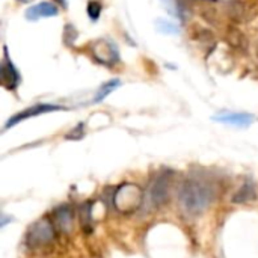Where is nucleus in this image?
<instances>
[{
	"instance_id": "obj_1",
	"label": "nucleus",
	"mask_w": 258,
	"mask_h": 258,
	"mask_svg": "<svg viewBox=\"0 0 258 258\" xmlns=\"http://www.w3.org/2000/svg\"><path fill=\"white\" fill-rule=\"evenodd\" d=\"M216 189L213 183L203 177H189L180 189V203L192 215H200L215 201Z\"/></svg>"
},
{
	"instance_id": "obj_2",
	"label": "nucleus",
	"mask_w": 258,
	"mask_h": 258,
	"mask_svg": "<svg viewBox=\"0 0 258 258\" xmlns=\"http://www.w3.org/2000/svg\"><path fill=\"white\" fill-rule=\"evenodd\" d=\"M112 203H113L115 210L121 213L136 212L144 203V190L136 184L125 183L113 192Z\"/></svg>"
},
{
	"instance_id": "obj_3",
	"label": "nucleus",
	"mask_w": 258,
	"mask_h": 258,
	"mask_svg": "<svg viewBox=\"0 0 258 258\" xmlns=\"http://www.w3.org/2000/svg\"><path fill=\"white\" fill-rule=\"evenodd\" d=\"M56 236V228L50 218H42L38 222H35L26 236V243L30 248H42L53 242Z\"/></svg>"
},
{
	"instance_id": "obj_4",
	"label": "nucleus",
	"mask_w": 258,
	"mask_h": 258,
	"mask_svg": "<svg viewBox=\"0 0 258 258\" xmlns=\"http://www.w3.org/2000/svg\"><path fill=\"white\" fill-rule=\"evenodd\" d=\"M89 51L92 54V57L104 65V67H113L119 62V53H118V48L116 45L109 41V39H97L94 41L91 45H89Z\"/></svg>"
},
{
	"instance_id": "obj_5",
	"label": "nucleus",
	"mask_w": 258,
	"mask_h": 258,
	"mask_svg": "<svg viewBox=\"0 0 258 258\" xmlns=\"http://www.w3.org/2000/svg\"><path fill=\"white\" fill-rule=\"evenodd\" d=\"M171 178H172V174L165 171V172H160L154 183L151 184V189H150V198H151V203L156 206V207H160L163 206L168 198H169V187H171Z\"/></svg>"
},
{
	"instance_id": "obj_6",
	"label": "nucleus",
	"mask_w": 258,
	"mask_h": 258,
	"mask_svg": "<svg viewBox=\"0 0 258 258\" xmlns=\"http://www.w3.org/2000/svg\"><path fill=\"white\" fill-rule=\"evenodd\" d=\"M20 73L15 68V65L12 63V60L9 59L8 54V48H3V59H2V65H0V83L5 89L8 91H15L20 85Z\"/></svg>"
},
{
	"instance_id": "obj_7",
	"label": "nucleus",
	"mask_w": 258,
	"mask_h": 258,
	"mask_svg": "<svg viewBox=\"0 0 258 258\" xmlns=\"http://www.w3.org/2000/svg\"><path fill=\"white\" fill-rule=\"evenodd\" d=\"M65 107L62 106H56V104H35V106H30L18 113H15L12 118L8 119L6 125H5V130L29 119V118H33V116H39V115H44V113H50V112H56V110H63Z\"/></svg>"
},
{
	"instance_id": "obj_8",
	"label": "nucleus",
	"mask_w": 258,
	"mask_h": 258,
	"mask_svg": "<svg viewBox=\"0 0 258 258\" xmlns=\"http://www.w3.org/2000/svg\"><path fill=\"white\" fill-rule=\"evenodd\" d=\"M213 121L234 127H248L255 121V116L246 112H221L213 116Z\"/></svg>"
},
{
	"instance_id": "obj_9",
	"label": "nucleus",
	"mask_w": 258,
	"mask_h": 258,
	"mask_svg": "<svg viewBox=\"0 0 258 258\" xmlns=\"http://www.w3.org/2000/svg\"><path fill=\"white\" fill-rule=\"evenodd\" d=\"M56 231L60 233H70L73 228V222H74V216H73V210L68 206H60L57 209L53 210L51 216H50Z\"/></svg>"
},
{
	"instance_id": "obj_10",
	"label": "nucleus",
	"mask_w": 258,
	"mask_h": 258,
	"mask_svg": "<svg viewBox=\"0 0 258 258\" xmlns=\"http://www.w3.org/2000/svg\"><path fill=\"white\" fill-rule=\"evenodd\" d=\"M59 14V8L51 3V2H39L33 6H30L26 11V18L29 21H38L41 18H48V17H56Z\"/></svg>"
},
{
	"instance_id": "obj_11",
	"label": "nucleus",
	"mask_w": 258,
	"mask_h": 258,
	"mask_svg": "<svg viewBox=\"0 0 258 258\" xmlns=\"http://www.w3.org/2000/svg\"><path fill=\"white\" fill-rule=\"evenodd\" d=\"M248 6L242 0H233L231 3H228V15L233 21L243 23L248 20Z\"/></svg>"
},
{
	"instance_id": "obj_12",
	"label": "nucleus",
	"mask_w": 258,
	"mask_h": 258,
	"mask_svg": "<svg viewBox=\"0 0 258 258\" xmlns=\"http://www.w3.org/2000/svg\"><path fill=\"white\" fill-rule=\"evenodd\" d=\"M257 198V192H255V184L252 180H246L242 187L236 192L233 201L234 203H249V201H254Z\"/></svg>"
},
{
	"instance_id": "obj_13",
	"label": "nucleus",
	"mask_w": 258,
	"mask_h": 258,
	"mask_svg": "<svg viewBox=\"0 0 258 258\" xmlns=\"http://www.w3.org/2000/svg\"><path fill=\"white\" fill-rule=\"evenodd\" d=\"M227 41L233 48H236L239 51H246V48H248V39H246L245 33L240 32L237 27H230L228 29Z\"/></svg>"
},
{
	"instance_id": "obj_14",
	"label": "nucleus",
	"mask_w": 258,
	"mask_h": 258,
	"mask_svg": "<svg viewBox=\"0 0 258 258\" xmlns=\"http://www.w3.org/2000/svg\"><path fill=\"white\" fill-rule=\"evenodd\" d=\"M121 86V82L118 80V79H113V80H109V82H106V83H103L98 89H97V92H95V97L92 98V103H100V101H103L109 94H112L115 89H118Z\"/></svg>"
},
{
	"instance_id": "obj_15",
	"label": "nucleus",
	"mask_w": 258,
	"mask_h": 258,
	"mask_svg": "<svg viewBox=\"0 0 258 258\" xmlns=\"http://www.w3.org/2000/svg\"><path fill=\"white\" fill-rule=\"evenodd\" d=\"M156 29H157V32H160L163 35H177L180 32V27L175 23L165 20V18L156 20Z\"/></svg>"
},
{
	"instance_id": "obj_16",
	"label": "nucleus",
	"mask_w": 258,
	"mask_h": 258,
	"mask_svg": "<svg viewBox=\"0 0 258 258\" xmlns=\"http://www.w3.org/2000/svg\"><path fill=\"white\" fill-rule=\"evenodd\" d=\"M80 221H82V225L86 231L91 230L92 227V209H91V203H86L82 206L80 209Z\"/></svg>"
},
{
	"instance_id": "obj_17",
	"label": "nucleus",
	"mask_w": 258,
	"mask_h": 258,
	"mask_svg": "<svg viewBox=\"0 0 258 258\" xmlns=\"http://www.w3.org/2000/svg\"><path fill=\"white\" fill-rule=\"evenodd\" d=\"M101 9H103L101 2H98V0H89V2H88L86 11H88V15H89V18H91L92 21H97V20L100 18Z\"/></svg>"
},
{
	"instance_id": "obj_18",
	"label": "nucleus",
	"mask_w": 258,
	"mask_h": 258,
	"mask_svg": "<svg viewBox=\"0 0 258 258\" xmlns=\"http://www.w3.org/2000/svg\"><path fill=\"white\" fill-rule=\"evenodd\" d=\"M77 36H79V33H77V30H76V27H74L73 24H67V26L63 27V42H65L68 47L74 45Z\"/></svg>"
},
{
	"instance_id": "obj_19",
	"label": "nucleus",
	"mask_w": 258,
	"mask_h": 258,
	"mask_svg": "<svg viewBox=\"0 0 258 258\" xmlns=\"http://www.w3.org/2000/svg\"><path fill=\"white\" fill-rule=\"evenodd\" d=\"M83 124H79L74 130H71L70 135H67V139H80L83 138Z\"/></svg>"
},
{
	"instance_id": "obj_20",
	"label": "nucleus",
	"mask_w": 258,
	"mask_h": 258,
	"mask_svg": "<svg viewBox=\"0 0 258 258\" xmlns=\"http://www.w3.org/2000/svg\"><path fill=\"white\" fill-rule=\"evenodd\" d=\"M17 2H20V3H29V2H32V0H17Z\"/></svg>"
},
{
	"instance_id": "obj_21",
	"label": "nucleus",
	"mask_w": 258,
	"mask_h": 258,
	"mask_svg": "<svg viewBox=\"0 0 258 258\" xmlns=\"http://www.w3.org/2000/svg\"><path fill=\"white\" fill-rule=\"evenodd\" d=\"M257 56H258V44H257Z\"/></svg>"
}]
</instances>
